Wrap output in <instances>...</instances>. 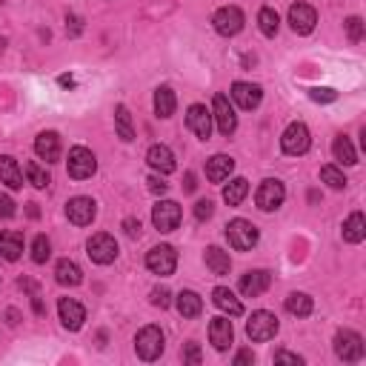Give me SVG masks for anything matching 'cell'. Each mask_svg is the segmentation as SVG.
<instances>
[{"label": "cell", "instance_id": "cell-4", "mask_svg": "<svg viewBox=\"0 0 366 366\" xmlns=\"http://www.w3.org/2000/svg\"><path fill=\"white\" fill-rule=\"evenodd\" d=\"M135 352L143 360H158L164 352V332L161 326H143L135 338Z\"/></svg>", "mask_w": 366, "mask_h": 366}, {"label": "cell", "instance_id": "cell-5", "mask_svg": "<svg viewBox=\"0 0 366 366\" xmlns=\"http://www.w3.org/2000/svg\"><path fill=\"white\" fill-rule=\"evenodd\" d=\"M278 329H280L278 318H275L272 312H266V309L252 312V318L246 321V335H249V341H255V343L272 341V338L278 335Z\"/></svg>", "mask_w": 366, "mask_h": 366}, {"label": "cell", "instance_id": "cell-25", "mask_svg": "<svg viewBox=\"0 0 366 366\" xmlns=\"http://www.w3.org/2000/svg\"><path fill=\"white\" fill-rule=\"evenodd\" d=\"M366 238V217L363 212H352L343 221V241L346 244H360Z\"/></svg>", "mask_w": 366, "mask_h": 366}, {"label": "cell", "instance_id": "cell-22", "mask_svg": "<svg viewBox=\"0 0 366 366\" xmlns=\"http://www.w3.org/2000/svg\"><path fill=\"white\" fill-rule=\"evenodd\" d=\"M212 304L221 309L224 315H229V318H238V315H244V304L235 298V292L232 289H227V286H217L215 292H212Z\"/></svg>", "mask_w": 366, "mask_h": 366}, {"label": "cell", "instance_id": "cell-11", "mask_svg": "<svg viewBox=\"0 0 366 366\" xmlns=\"http://www.w3.org/2000/svg\"><path fill=\"white\" fill-rule=\"evenodd\" d=\"M95 215H98V203L92 200V198H72L69 203H66V217L75 227H89L92 221H95Z\"/></svg>", "mask_w": 366, "mask_h": 366}, {"label": "cell", "instance_id": "cell-27", "mask_svg": "<svg viewBox=\"0 0 366 366\" xmlns=\"http://www.w3.org/2000/svg\"><path fill=\"white\" fill-rule=\"evenodd\" d=\"M0 255L6 261H18L23 255V235L21 232H0Z\"/></svg>", "mask_w": 366, "mask_h": 366}, {"label": "cell", "instance_id": "cell-46", "mask_svg": "<svg viewBox=\"0 0 366 366\" xmlns=\"http://www.w3.org/2000/svg\"><path fill=\"white\" fill-rule=\"evenodd\" d=\"M275 363H304V358L301 355H292V352H275Z\"/></svg>", "mask_w": 366, "mask_h": 366}, {"label": "cell", "instance_id": "cell-18", "mask_svg": "<svg viewBox=\"0 0 366 366\" xmlns=\"http://www.w3.org/2000/svg\"><path fill=\"white\" fill-rule=\"evenodd\" d=\"M146 164H149V166H152L158 175H172V172L178 169L172 149H169V146H164V143H155L152 149L146 152Z\"/></svg>", "mask_w": 366, "mask_h": 366}, {"label": "cell", "instance_id": "cell-16", "mask_svg": "<svg viewBox=\"0 0 366 366\" xmlns=\"http://www.w3.org/2000/svg\"><path fill=\"white\" fill-rule=\"evenodd\" d=\"M186 126L200 137V140H209L212 135V112L203 106V103H192L186 109Z\"/></svg>", "mask_w": 366, "mask_h": 366}, {"label": "cell", "instance_id": "cell-9", "mask_svg": "<svg viewBox=\"0 0 366 366\" xmlns=\"http://www.w3.org/2000/svg\"><path fill=\"white\" fill-rule=\"evenodd\" d=\"M86 249H89V258H92L95 263H101V266H109V263H115V258H118V241H115L112 235H106V232L92 235L89 244H86Z\"/></svg>", "mask_w": 366, "mask_h": 366}, {"label": "cell", "instance_id": "cell-21", "mask_svg": "<svg viewBox=\"0 0 366 366\" xmlns=\"http://www.w3.org/2000/svg\"><path fill=\"white\" fill-rule=\"evenodd\" d=\"M35 152H38L40 161L55 164L60 158V137H57V132H40L35 137Z\"/></svg>", "mask_w": 366, "mask_h": 366}, {"label": "cell", "instance_id": "cell-29", "mask_svg": "<svg viewBox=\"0 0 366 366\" xmlns=\"http://www.w3.org/2000/svg\"><path fill=\"white\" fill-rule=\"evenodd\" d=\"M315 309L312 298L307 295V292H292V295L286 298V312L289 315H295V318H309Z\"/></svg>", "mask_w": 366, "mask_h": 366}, {"label": "cell", "instance_id": "cell-2", "mask_svg": "<svg viewBox=\"0 0 366 366\" xmlns=\"http://www.w3.org/2000/svg\"><path fill=\"white\" fill-rule=\"evenodd\" d=\"M258 238H261L258 227L252 221H244V217H235V221L227 227V241L238 252H249L252 246H258Z\"/></svg>", "mask_w": 366, "mask_h": 366}, {"label": "cell", "instance_id": "cell-23", "mask_svg": "<svg viewBox=\"0 0 366 366\" xmlns=\"http://www.w3.org/2000/svg\"><path fill=\"white\" fill-rule=\"evenodd\" d=\"M232 169H235V161H232L229 155H215V158L206 161V178H209L212 183H224V181H229Z\"/></svg>", "mask_w": 366, "mask_h": 366}, {"label": "cell", "instance_id": "cell-3", "mask_svg": "<svg viewBox=\"0 0 366 366\" xmlns=\"http://www.w3.org/2000/svg\"><path fill=\"white\" fill-rule=\"evenodd\" d=\"M66 169H69V178L86 181L98 172V158L92 155V149H86V146H75V149H69Z\"/></svg>", "mask_w": 366, "mask_h": 366}, {"label": "cell", "instance_id": "cell-50", "mask_svg": "<svg viewBox=\"0 0 366 366\" xmlns=\"http://www.w3.org/2000/svg\"><path fill=\"white\" fill-rule=\"evenodd\" d=\"M60 86H75V78H69V75H63V78H60Z\"/></svg>", "mask_w": 366, "mask_h": 366}, {"label": "cell", "instance_id": "cell-17", "mask_svg": "<svg viewBox=\"0 0 366 366\" xmlns=\"http://www.w3.org/2000/svg\"><path fill=\"white\" fill-rule=\"evenodd\" d=\"M232 101H235L241 109L252 112V109H258V106H261V101H263V92H261V86H258V84L238 81V84H232Z\"/></svg>", "mask_w": 366, "mask_h": 366}, {"label": "cell", "instance_id": "cell-1", "mask_svg": "<svg viewBox=\"0 0 366 366\" xmlns=\"http://www.w3.org/2000/svg\"><path fill=\"white\" fill-rule=\"evenodd\" d=\"M309 146H312V135L307 129V123H289L286 132L280 135V149L292 158H298V155H307L309 152Z\"/></svg>", "mask_w": 366, "mask_h": 366}, {"label": "cell", "instance_id": "cell-38", "mask_svg": "<svg viewBox=\"0 0 366 366\" xmlns=\"http://www.w3.org/2000/svg\"><path fill=\"white\" fill-rule=\"evenodd\" d=\"M321 181H324L329 189H343V186H346V178H343V172H341L338 166H324V169H321Z\"/></svg>", "mask_w": 366, "mask_h": 366}, {"label": "cell", "instance_id": "cell-42", "mask_svg": "<svg viewBox=\"0 0 366 366\" xmlns=\"http://www.w3.org/2000/svg\"><path fill=\"white\" fill-rule=\"evenodd\" d=\"M15 200L9 198V195H0V217H4V221H9V217H15Z\"/></svg>", "mask_w": 366, "mask_h": 366}, {"label": "cell", "instance_id": "cell-7", "mask_svg": "<svg viewBox=\"0 0 366 366\" xmlns=\"http://www.w3.org/2000/svg\"><path fill=\"white\" fill-rule=\"evenodd\" d=\"M146 266H149V272H155L161 278H169L178 269V252L169 244H161V246H155L149 255H146Z\"/></svg>", "mask_w": 366, "mask_h": 366}, {"label": "cell", "instance_id": "cell-20", "mask_svg": "<svg viewBox=\"0 0 366 366\" xmlns=\"http://www.w3.org/2000/svg\"><path fill=\"white\" fill-rule=\"evenodd\" d=\"M209 341H212V346H215L217 352L229 349V343L235 341L232 321H229V318H215V321L209 324Z\"/></svg>", "mask_w": 366, "mask_h": 366}, {"label": "cell", "instance_id": "cell-33", "mask_svg": "<svg viewBox=\"0 0 366 366\" xmlns=\"http://www.w3.org/2000/svg\"><path fill=\"white\" fill-rule=\"evenodd\" d=\"M246 195H249V181H246V178H235V181H229V183L224 186V200H227L229 206H241Z\"/></svg>", "mask_w": 366, "mask_h": 366}, {"label": "cell", "instance_id": "cell-19", "mask_svg": "<svg viewBox=\"0 0 366 366\" xmlns=\"http://www.w3.org/2000/svg\"><path fill=\"white\" fill-rule=\"evenodd\" d=\"M269 286H272V275H269L266 269H252V272H246V275L241 278V292H244L246 298L263 295Z\"/></svg>", "mask_w": 366, "mask_h": 366}, {"label": "cell", "instance_id": "cell-35", "mask_svg": "<svg viewBox=\"0 0 366 366\" xmlns=\"http://www.w3.org/2000/svg\"><path fill=\"white\" fill-rule=\"evenodd\" d=\"M258 26H261V32L266 35V38H275L278 35V29H280V18H278V12L275 9H261L258 12Z\"/></svg>", "mask_w": 366, "mask_h": 366}, {"label": "cell", "instance_id": "cell-26", "mask_svg": "<svg viewBox=\"0 0 366 366\" xmlns=\"http://www.w3.org/2000/svg\"><path fill=\"white\" fill-rule=\"evenodd\" d=\"M55 278H57L60 286H78L84 280V272H81V266L75 261H57Z\"/></svg>", "mask_w": 366, "mask_h": 366}, {"label": "cell", "instance_id": "cell-37", "mask_svg": "<svg viewBox=\"0 0 366 366\" xmlns=\"http://www.w3.org/2000/svg\"><path fill=\"white\" fill-rule=\"evenodd\" d=\"M49 255H52V244H49V238H46V235H38V238L32 241V261H35V263H46V261H49Z\"/></svg>", "mask_w": 366, "mask_h": 366}, {"label": "cell", "instance_id": "cell-49", "mask_svg": "<svg viewBox=\"0 0 366 366\" xmlns=\"http://www.w3.org/2000/svg\"><path fill=\"white\" fill-rule=\"evenodd\" d=\"M183 181H186V183H183V189H186V192H195V186H198V183H195V175L189 172V175H186Z\"/></svg>", "mask_w": 366, "mask_h": 366}, {"label": "cell", "instance_id": "cell-34", "mask_svg": "<svg viewBox=\"0 0 366 366\" xmlns=\"http://www.w3.org/2000/svg\"><path fill=\"white\" fill-rule=\"evenodd\" d=\"M332 155H335V161H341L343 166H355V164H358V155H355V149H352V143H349L346 135L335 137V143H332Z\"/></svg>", "mask_w": 366, "mask_h": 366}, {"label": "cell", "instance_id": "cell-39", "mask_svg": "<svg viewBox=\"0 0 366 366\" xmlns=\"http://www.w3.org/2000/svg\"><path fill=\"white\" fill-rule=\"evenodd\" d=\"M152 304H155V307H161V309H166V307L172 304V292H169L166 286L152 289Z\"/></svg>", "mask_w": 366, "mask_h": 366}, {"label": "cell", "instance_id": "cell-45", "mask_svg": "<svg viewBox=\"0 0 366 366\" xmlns=\"http://www.w3.org/2000/svg\"><path fill=\"white\" fill-rule=\"evenodd\" d=\"M183 360H186V363H200V346H198V343H186Z\"/></svg>", "mask_w": 366, "mask_h": 366}, {"label": "cell", "instance_id": "cell-12", "mask_svg": "<svg viewBox=\"0 0 366 366\" xmlns=\"http://www.w3.org/2000/svg\"><path fill=\"white\" fill-rule=\"evenodd\" d=\"M152 224L158 232H175L181 224V206L175 200H161L152 209Z\"/></svg>", "mask_w": 366, "mask_h": 366}, {"label": "cell", "instance_id": "cell-8", "mask_svg": "<svg viewBox=\"0 0 366 366\" xmlns=\"http://www.w3.org/2000/svg\"><path fill=\"white\" fill-rule=\"evenodd\" d=\"M244 12L238 6H224V9H217L215 18H212V26L217 35H224V38H235L241 29H244Z\"/></svg>", "mask_w": 366, "mask_h": 366}, {"label": "cell", "instance_id": "cell-48", "mask_svg": "<svg viewBox=\"0 0 366 366\" xmlns=\"http://www.w3.org/2000/svg\"><path fill=\"white\" fill-rule=\"evenodd\" d=\"M252 360H255V355H252L249 349H244V352L235 355V366H246V363H252Z\"/></svg>", "mask_w": 366, "mask_h": 366}, {"label": "cell", "instance_id": "cell-15", "mask_svg": "<svg viewBox=\"0 0 366 366\" xmlns=\"http://www.w3.org/2000/svg\"><path fill=\"white\" fill-rule=\"evenodd\" d=\"M57 315H60V324L69 329V332H78L86 321V309L75 301V298H60L57 304Z\"/></svg>", "mask_w": 366, "mask_h": 366}, {"label": "cell", "instance_id": "cell-10", "mask_svg": "<svg viewBox=\"0 0 366 366\" xmlns=\"http://www.w3.org/2000/svg\"><path fill=\"white\" fill-rule=\"evenodd\" d=\"M335 355H338L341 360H346V363L360 360V358H363V338H360L358 332H352V329L338 332V335H335Z\"/></svg>", "mask_w": 366, "mask_h": 366}, {"label": "cell", "instance_id": "cell-30", "mask_svg": "<svg viewBox=\"0 0 366 366\" xmlns=\"http://www.w3.org/2000/svg\"><path fill=\"white\" fill-rule=\"evenodd\" d=\"M203 258H206V266L212 269V275H229V269H232V258H229V252L217 249V246H209Z\"/></svg>", "mask_w": 366, "mask_h": 366}, {"label": "cell", "instance_id": "cell-28", "mask_svg": "<svg viewBox=\"0 0 366 366\" xmlns=\"http://www.w3.org/2000/svg\"><path fill=\"white\" fill-rule=\"evenodd\" d=\"M175 304H178V312H181L183 318H198V315L203 312V301H200L198 292H192V289H183Z\"/></svg>", "mask_w": 366, "mask_h": 366}, {"label": "cell", "instance_id": "cell-31", "mask_svg": "<svg viewBox=\"0 0 366 366\" xmlns=\"http://www.w3.org/2000/svg\"><path fill=\"white\" fill-rule=\"evenodd\" d=\"M175 106H178L175 92H172L169 86H161V89L155 92V115L166 120V118H172V115H175Z\"/></svg>", "mask_w": 366, "mask_h": 366}, {"label": "cell", "instance_id": "cell-43", "mask_svg": "<svg viewBox=\"0 0 366 366\" xmlns=\"http://www.w3.org/2000/svg\"><path fill=\"white\" fill-rule=\"evenodd\" d=\"M309 98L318 101V103H332V101H338V92L335 89H312Z\"/></svg>", "mask_w": 366, "mask_h": 366}, {"label": "cell", "instance_id": "cell-24", "mask_svg": "<svg viewBox=\"0 0 366 366\" xmlns=\"http://www.w3.org/2000/svg\"><path fill=\"white\" fill-rule=\"evenodd\" d=\"M0 183H6L9 189H21L23 186V172H21L18 161L9 158V155H0Z\"/></svg>", "mask_w": 366, "mask_h": 366}, {"label": "cell", "instance_id": "cell-47", "mask_svg": "<svg viewBox=\"0 0 366 366\" xmlns=\"http://www.w3.org/2000/svg\"><path fill=\"white\" fill-rule=\"evenodd\" d=\"M123 229H126L129 238H137V235H140V221H135V217H126V221H123Z\"/></svg>", "mask_w": 366, "mask_h": 366}, {"label": "cell", "instance_id": "cell-32", "mask_svg": "<svg viewBox=\"0 0 366 366\" xmlns=\"http://www.w3.org/2000/svg\"><path fill=\"white\" fill-rule=\"evenodd\" d=\"M115 129H118V137L123 140V143H132L135 140V126H132V115H129V109L120 103L118 109H115Z\"/></svg>", "mask_w": 366, "mask_h": 366}, {"label": "cell", "instance_id": "cell-40", "mask_svg": "<svg viewBox=\"0 0 366 366\" xmlns=\"http://www.w3.org/2000/svg\"><path fill=\"white\" fill-rule=\"evenodd\" d=\"M346 35H349L352 43H358V40L363 38V21H360V18H349V21H346Z\"/></svg>", "mask_w": 366, "mask_h": 366}, {"label": "cell", "instance_id": "cell-41", "mask_svg": "<svg viewBox=\"0 0 366 366\" xmlns=\"http://www.w3.org/2000/svg\"><path fill=\"white\" fill-rule=\"evenodd\" d=\"M212 212H215V203L212 200H198L195 203V217H198V221H209Z\"/></svg>", "mask_w": 366, "mask_h": 366}, {"label": "cell", "instance_id": "cell-44", "mask_svg": "<svg viewBox=\"0 0 366 366\" xmlns=\"http://www.w3.org/2000/svg\"><path fill=\"white\" fill-rule=\"evenodd\" d=\"M146 183H149V192H155V195H164V192L169 189V183H166L161 175H152V178L146 181Z\"/></svg>", "mask_w": 366, "mask_h": 366}, {"label": "cell", "instance_id": "cell-6", "mask_svg": "<svg viewBox=\"0 0 366 366\" xmlns=\"http://www.w3.org/2000/svg\"><path fill=\"white\" fill-rule=\"evenodd\" d=\"M212 120L217 123V129H221V135H232L238 129V115H235V106L229 103V98L224 92H217L215 101H212Z\"/></svg>", "mask_w": 366, "mask_h": 366}, {"label": "cell", "instance_id": "cell-14", "mask_svg": "<svg viewBox=\"0 0 366 366\" xmlns=\"http://www.w3.org/2000/svg\"><path fill=\"white\" fill-rule=\"evenodd\" d=\"M289 26L295 35H309L318 26V12L309 4H295L289 9Z\"/></svg>", "mask_w": 366, "mask_h": 366}, {"label": "cell", "instance_id": "cell-36", "mask_svg": "<svg viewBox=\"0 0 366 366\" xmlns=\"http://www.w3.org/2000/svg\"><path fill=\"white\" fill-rule=\"evenodd\" d=\"M26 178H29V183H32L35 189H46V186L52 183L49 172H46L40 164H35V161H29V164H26Z\"/></svg>", "mask_w": 366, "mask_h": 366}, {"label": "cell", "instance_id": "cell-13", "mask_svg": "<svg viewBox=\"0 0 366 366\" xmlns=\"http://www.w3.org/2000/svg\"><path fill=\"white\" fill-rule=\"evenodd\" d=\"M283 198H286V189H283V183L280 181H263L261 186H258V192H255V203H258V209H263V212H275L280 203H283Z\"/></svg>", "mask_w": 366, "mask_h": 366}]
</instances>
